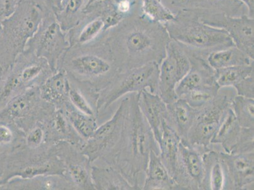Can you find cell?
<instances>
[{
  "label": "cell",
  "instance_id": "d6a6232c",
  "mask_svg": "<svg viewBox=\"0 0 254 190\" xmlns=\"http://www.w3.org/2000/svg\"><path fill=\"white\" fill-rule=\"evenodd\" d=\"M85 0H64L60 10L55 13L62 29L67 32L81 19Z\"/></svg>",
  "mask_w": 254,
  "mask_h": 190
},
{
  "label": "cell",
  "instance_id": "3957f363",
  "mask_svg": "<svg viewBox=\"0 0 254 190\" xmlns=\"http://www.w3.org/2000/svg\"><path fill=\"white\" fill-rule=\"evenodd\" d=\"M58 69L65 72L75 84L98 94L120 72L106 37L94 42L70 46L60 60Z\"/></svg>",
  "mask_w": 254,
  "mask_h": 190
},
{
  "label": "cell",
  "instance_id": "d590c367",
  "mask_svg": "<svg viewBox=\"0 0 254 190\" xmlns=\"http://www.w3.org/2000/svg\"><path fill=\"white\" fill-rule=\"evenodd\" d=\"M219 89V87H214L195 90L179 98L184 99L193 108L200 110L215 97Z\"/></svg>",
  "mask_w": 254,
  "mask_h": 190
},
{
  "label": "cell",
  "instance_id": "e0dca14e",
  "mask_svg": "<svg viewBox=\"0 0 254 190\" xmlns=\"http://www.w3.org/2000/svg\"><path fill=\"white\" fill-rule=\"evenodd\" d=\"M219 151L227 154L254 152V128H245L238 122L232 108L226 114L211 141Z\"/></svg>",
  "mask_w": 254,
  "mask_h": 190
},
{
  "label": "cell",
  "instance_id": "f35d334b",
  "mask_svg": "<svg viewBox=\"0 0 254 190\" xmlns=\"http://www.w3.org/2000/svg\"><path fill=\"white\" fill-rule=\"evenodd\" d=\"M240 2L246 6L248 11V15L254 17V0H239Z\"/></svg>",
  "mask_w": 254,
  "mask_h": 190
},
{
  "label": "cell",
  "instance_id": "f1b7e54d",
  "mask_svg": "<svg viewBox=\"0 0 254 190\" xmlns=\"http://www.w3.org/2000/svg\"><path fill=\"white\" fill-rule=\"evenodd\" d=\"M206 60L209 66L215 71L254 64V59L235 46L210 53Z\"/></svg>",
  "mask_w": 254,
  "mask_h": 190
},
{
  "label": "cell",
  "instance_id": "74e56055",
  "mask_svg": "<svg viewBox=\"0 0 254 190\" xmlns=\"http://www.w3.org/2000/svg\"><path fill=\"white\" fill-rule=\"evenodd\" d=\"M24 1L25 0H0V20L10 16L19 4Z\"/></svg>",
  "mask_w": 254,
  "mask_h": 190
},
{
  "label": "cell",
  "instance_id": "52a82bcc",
  "mask_svg": "<svg viewBox=\"0 0 254 190\" xmlns=\"http://www.w3.org/2000/svg\"><path fill=\"white\" fill-rule=\"evenodd\" d=\"M159 65L150 63L120 72L105 89L99 92L96 103L97 117L105 115L106 111L126 95L148 90L158 94Z\"/></svg>",
  "mask_w": 254,
  "mask_h": 190
},
{
  "label": "cell",
  "instance_id": "9c48e42d",
  "mask_svg": "<svg viewBox=\"0 0 254 190\" xmlns=\"http://www.w3.org/2000/svg\"><path fill=\"white\" fill-rule=\"evenodd\" d=\"M56 108L41 96L39 87L30 88L0 109V122L13 125L25 134L38 122L46 121Z\"/></svg>",
  "mask_w": 254,
  "mask_h": 190
},
{
  "label": "cell",
  "instance_id": "2e32d148",
  "mask_svg": "<svg viewBox=\"0 0 254 190\" xmlns=\"http://www.w3.org/2000/svg\"><path fill=\"white\" fill-rule=\"evenodd\" d=\"M18 95L30 88L39 87L55 73L45 59L25 50L7 71H4Z\"/></svg>",
  "mask_w": 254,
  "mask_h": 190
},
{
  "label": "cell",
  "instance_id": "484cf974",
  "mask_svg": "<svg viewBox=\"0 0 254 190\" xmlns=\"http://www.w3.org/2000/svg\"><path fill=\"white\" fill-rule=\"evenodd\" d=\"M203 178L200 190H223L225 172L219 150L210 148L202 155Z\"/></svg>",
  "mask_w": 254,
  "mask_h": 190
},
{
  "label": "cell",
  "instance_id": "4dcf8cb0",
  "mask_svg": "<svg viewBox=\"0 0 254 190\" xmlns=\"http://www.w3.org/2000/svg\"><path fill=\"white\" fill-rule=\"evenodd\" d=\"M253 77H254V64L216 71V81L220 88L232 87L237 90L249 79Z\"/></svg>",
  "mask_w": 254,
  "mask_h": 190
},
{
  "label": "cell",
  "instance_id": "836d02e7",
  "mask_svg": "<svg viewBox=\"0 0 254 190\" xmlns=\"http://www.w3.org/2000/svg\"><path fill=\"white\" fill-rule=\"evenodd\" d=\"M140 13L151 21L165 24L174 19L175 14L162 0H141Z\"/></svg>",
  "mask_w": 254,
  "mask_h": 190
},
{
  "label": "cell",
  "instance_id": "83f0119b",
  "mask_svg": "<svg viewBox=\"0 0 254 190\" xmlns=\"http://www.w3.org/2000/svg\"><path fill=\"white\" fill-rule=\"evenodd\" d=\"M91 175L95 190H135L114 167L92 165Z\"/></svg>",
  "mask_w": 254,
  "mask_h": 190
},
{
  "label": "cell",
  "instance_id": "d6986e66",
  "mask_svg": "<svg viewBox=\"0 0 254 190\" xmlns=\"http://www.w3.org/2000/svg\"><path fill=\"white\" fill-rule=\"evenodd\" d=\"M110 29L98 2L84 9L81 19L66 34L71 46L100 40L105 38Z\"/></svg>",
  "mask_w": 254,
  "mask_h": 190
},
{
  "label": "cell",
  "instance_id": "5bb4252c",
  "mask_svg": "<svg viewBox=\"0 0 254 190\" xmlns=\"http://www.w3.org/2000/svg\"><path fill=\"white\" fill-rule=\"evenodd\" d=\"M52 150L64 164V177L75 190H95L91 175L93 164L82 154L79 146L60 141L53 146Z\"/></svg>",
  "mask_w": 254,
  "mask_h": 190
},
{
  "label": "cell",
  "instance_id": "ba28073f",
  "mask_svg": "<svg viewBox=\"0 0 254 190\" xmlns=\"http://www.w3.org/2000/svg\"><path fill=\"white\" fill-rule=\"evenodd\" d=\"M128 99V96L125 97L110 119L98 126L93 134L80 146L82 154L91 164L101 161L106 166H114L123 133Z\"/></svg>",
  "mask_w": 254,
  "mask_h": 190
},
{
  "label": "cell",
  "instance_id": "8992f818",
  "mask_svg": "<svg viewBox=\"0 0 254 190\" xmlns=\"http://www.w3.org/2000/svg\"><path fill=\"white\" fill-rule=\"evenodd\" d=\"M59 157L48 150H31L24 143L0 159V188L13 178L28 179L39 176H64Z\"/></svg>",
  "mask_w": 254,
  "mask_h": 190
},
{
  "label": "cell",
  "instance_id": "cb8c5ba5",
  "mask_svg": "<svg viewBox=\"0 0 254 190\" xmlns=\"http://www.w3.org/2000/svg\"><path fill=\"white\" fill-rule=\"evenodd\" d=\"M198 110L191 106L184 99L167 104L166 123L176 133L181 140H186L197 117Z\"/></svg>",
  "mask_w": 254,
  "mask_h": 190
},
{
  "label": "cell",
  "instance_id": "30bf717a",
  "mask_svg": "<svg viewBox=\"0 0 254 190\" xmlns=\"http://www.w3.org/2000/svg\"><path fill=\"white\" fill-rule=\"evenodd\" d=\"M237 92L232 87L221 88L209 103L198 110L197 117L187 134V143L208 150L212 138L231 108Z\"/></svg>",
  "mask_w": 254,
  "mask_h": 190
},
{
  "label": "cell",
  "instance_id": "60d3db41",
  "mask_svg": "<svg viewBox=\"0 0 254 190\" xmlns=\"http://www.w3.org/2000/svg\"><path fill=\"white\" fill-rule=\"evenodd\" d=\"M3 69H2L1 66H0V78H1L2 75H3Z\"/></svg>",
  "mask_w": 254,
  "mask_h": 190
},
{
  "label": "cell",
  "instance_id": "b9f144b4",
  "mask_svg": "<svg viewBox=\"0 0 254 190\" xmlns=\"http://www.w3.org/2000/svg\"><path fill=\"white\" fill-rule=\"evenodd\" d=\"M0 31H1V20H0Z\"/></svg>",
  "mask_w": 254,
  "mask_h": 190
},
{
  "label": "cell",
  "instance_id": "1f68e13d",
  "mask_svg": "<svg viewBox=\"0 0 254 190\" xmlns=\"http://www.w3.org/2000/svg\"><path fill=\"white\" fill-rule=\"evenodd\" d=\"M62 110L71 126L84 140L89 138L98 127V117L80 112L70 103Z\"/></svg>",
  "mask_w": 254,
  "mask_h": 190
},
{
  "label": "cell",
  "instance_id": "4316f807",
  "mask_svg": "<svg viewBox=\"0 0 254 190\" xmlns=\"http://www.w3.org/2000/svg\"><path fill=\"white\" fill-rule=\"evenodd\" d=\"M144 190H176L172 176L159 159V154L152 151L143 184Z\"/></svg>",
  "mask_w": 254,
  "mask_h": 190
},
{
  "label": "cell",
  "instance_id": "f546056e",
  "mask_svg": "<svg viewBox=\"0 0 254 190\" xmlns=\"http://www.w3.org/2000/svg\"><path fill=\"white\" fill-rule=\"evenodd\" d=\"M180 140L181 138L165 121L162 135L158 143L159 157L172 177L176 166Z\"/></svg>",
  "mask_w": 254,
  "mask_h": 190
},
{
  "label": "cell",
  "instance_id": "ab89813d",
  "mask_svg": "<svg viewBox=\"0 0 254 190\" xmlns=\"http://www.w3.org/2000/svg\"><path fill=\"white\" fill-rule=\"evenodd\" d=\"M101 1H103V0H85L84 9L92 4L98 3V2Z\"/></svg>",
  "mask_w": 254,
  "mask_h": 190
},
{
  "label": "cell",
  "instance_id": "7c38bea8",
  "mask_svg": "<svg viewBox=\"0 0 254 190\" xmlns=\"http://www.w3.org/2000/svg\"><path fill=\"white\" fill-rule=\"evenodd\" d=\"M190 62L183 46L171 40L166 55L159 64L158 95L166 104L176 101L177 86L188 73Z\"/></svg>",
  "mask_w": 254,
  "mask_h": 190
},
{
  "label": "cell",
  "instance_id": "5b68a950",
  "mask_svg": "<svg viewBox=\"0 0 254 190\" xmlns=\"http://www.w3.org/2000/svg\"><path fill=\"white\" fill-rule=\"evenodd\" d=\"M43 14L36 4L25 0L10 16L1 20L0 66L3 73L24 52L27 42L38 29Z\"/></svg>",
  "mask_w": 254,
  "mask_h": 190
},
{
  "label": "cell",
  "instance_id": "ffe728a7",
  "mask_svg": "<svg viewBox=\"0 0 254 190\" xmlns=\"http://www.w3.org/2000/svg\"><path fill=\"white\" fill-rule=\"evenodd\" d=\"M185 48L190 59V67L177 86L178 97L181 98L195 90L219 87L216 81V71L207 63L206 57Z\"/></svg>",
  "mask_w": 254,
  "mask_h": 190
},
{
  "label": "cell",
  "instance_id": "e575fe53",
  "mask_svg": "<svg viewBox=\"0 0 254 190\" xmlns=\"http://www.w3.org/2000/svg\"><path fill=\"white\" fill-rule=\"evenodd\" d=\"M240 126L254 128V98L236 95L231 105Z\"/></svg>",
  "mask_w": 254,
  "mask_h": 190
},
{
  "label": "cell",
  "instance_id": "9a60e30c",
  "mask_svg": "<svg viewBox=\"0 0 254 190\" xmlns=\"http://www.w3.org/2000/svg\"><path fill=\"white\" fill-rule=\"evenodd\" d=\"M207 151L181 140L174 173L176 190H200L203 178L202 155Z\"/></svg>",
  "mask_w": 254,
  "mask_h": 190
},
{
  "label": "cell",
  "instance_id": "7a4b0ae2",
  "mask_svg": "<svg viewBox=\"0 0 254 190\" xmlns=\"http://www.w3.org/2000/svg\"><path fill=\"white\" fill-rule=\"evenodd\" d=\"M139 94L128 95V105L114 167L135 190H142L150 154H159L158 142L139 106Z\"/></svg>",
  "mask_w": 254,
  "mask_h": 190
},
{
  "label": "cell",
  "instance_id": "4fadbf2b",
  "mask_svg": "<svg viewBox=\"0 0 254 190\" xmlns=\"http://www.w3.org/2000/svg\"><path fill=\"white\" fill-rule=\"evenodd\" d=\"M195 12L204 24L225 31L236 47L254 60V17L248 15L233 17L220 13Z\"/></svg>",
  "mask_w": 254,
  "mask_h": 190
},
{
  "label": "cell",
  "instance_id": "8fae6325",
  "mask_svg": "<svg viewBox=\"0 0 254 190\" xmlns=\"http://www.w3.org/2000/svg\"><path fill=\"white\" fill-rule=\"evenodd\" d=\"M69 47L67 34L62 29L54 13L46 12L35 33L27 42L25 50L46 60L55 72Z\"/></svg>",
  "mask_w": 254,
  "mask_h": 190
},
{
  "label": "cell",
  "instance_id": "7402d4cb",
  "mask_svg": "<svg viewBox=\"0 0 254 190\" xmlns=\"http://www.w3.org/2000/svg\"><path fill=\"white\" fill-rule=\"evenodd\" d=\"M178 10L223 13L233 17L248 15L246 6L239 0H172Z\"/></svg>",
  "mask_w": 254,
  "mask_h": 190
},
{
  "label": "cell",
  "instance_id": "603a6c76",
  "mask_svg": "<svg viewBox=\"0 0 254 190\" xmlns=\"http://www.w3.org/2000/svg\"><path fill=\"white\" fill-rule=\"evenodd\" d=\"M70 83L68 76L62 69H58L39 87L41 97L56 109H64L69 101Z\"/></svg>",
  "mask_w": 254,
  "mask_h": 190
},
{
  "label": "cell",
  "instance_id": "ac0fdd59",
  "mask_svg": "<svg viewBox=\"0 0 254 190\" xmlns=\"http://www.w3.org/2000/svg\"><path fill=\"white\" fill-rule=\"evenodd\" d=\"M225 172L223 190H254V152L227 154L219 151Z\"/></svg>",
  "mask_w": 254,
  "mask_h": 190
},
{
  "label": "cell",
  "instance_id": "277c9868",
  "mask_svg": "<svg viewBox=\"0 0 254 190\" xmlns=\"http://www.w3.org/2000/svg\"><path fill=\"white\" fill-rule=\"evenodd\" d=\"M164 25L172 40L206 58L210 53L235 46L225 31L204 24L193 11L179 10L174 19Z\"/></svg>",
  "mask_w": 254,
  "mask_h": 190
},
{
  "label": "cell",
  "instance_id": "44dd1931",
  "mask_svg": "<svg viewBox=\"0 0 254 190\" xmlns=\"http://www.w3.org/2000/svg\"><path fill=\"white\" fill-rule=\"evenodd\" d=\"M138 103L158 143L166 121L167 104L158 94H152L148 90H144L139 93Z\"/></svg>",
  "mask_w": 254,
  "mask_h": 190
},
{
  "label": "cell",
  "instance_id": "6da1fadb",
  "mask_svg": "<svg viewBox=\"0 0 254 190\" xmlns=\"http://www.w3.org/2000/svg\"><path fill=\"white\" fill-rule=\"evenodd\" d=\"M106 39L120 72L150 63L160 64L172 40L165 25L151 21L141 13L110 29Z\"/></svg>",
  "mask_w": 254,
  "mask_h": 190
},
{
  "label": "cell",
  "instance_id": "8d00e7d4",
  "mask_svg": "<svg viewBox=\"0 0 254 190\" xmlns=\"http://www.w3.org/2000/svg\"><path fill=\"white\" fill-rule=\"evenodd\" d=\"M38 6L43 13L52 12L55 14L61 7L64 0H28Z\"/></svg>",
  "mask_w": 254,
  "mask_h": 190
},
{
  "label": "cell",
  "instance_id": "d4e9b609",
  "mask_svg": "<svg viewBox=\"0 0 254 190\" xmlns=\"http://www.w3.org/2000/svg\"><path fill=\"white\" fill-rule=\"evenodd\" d=\"M0 190H75L64 176L59 175L39 176L22 179L13 178L0 188Z\"/></svg>",
  "mask_w": 254,
  "mask_h": 190
}]
</instances>
